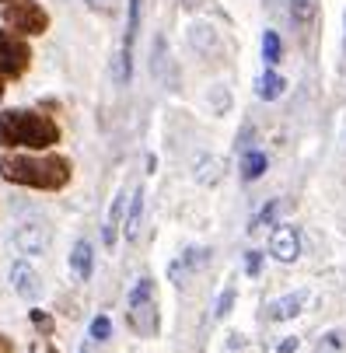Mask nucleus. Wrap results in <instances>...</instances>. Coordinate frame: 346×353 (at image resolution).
<instances>
[{"label": "nucleus", "mask_w": 346, "mask_h": 353, "mask_svg": "<svg viewBox=\"0 0 346 353\" xmlns=\"http://www.w3.org/2000/svg\"><path fill=\"white\" fill-rule=\"evenodd\" d=\"M200 182H217V175H221V161L217 158H200Z\"/></svg>", "instance_id": "6ab92c4d"}, {"label": "nucleus", "mask_w": 346, "mask_h": 353, "mask_svg": "<svg viewBox=\"0 0 346 353\" xmlns=\"http://www.w3.org/2000/svg\"><path fill=\"white\" fill-rule=\"evenodd\" d=\"M123 207H126V192H119L112 199V210H109V224H105V245H116V228L123 221Z\"/></svg>", "instance_id": "f3484780"}, {"label": "nucleus", "mask_w": 346, "mask_h": 353, "mask_svg": "<svg viewBox=\"0 0 346 353\" xmlns=\"http://www.w3.org/2000/svg\"><path fill=\"white\" fill-rule=\"evenodd\" d=\"M57 140H60V126L42 112H25V109L0 112V143L4 147L42 150V147H53Z\"/></svg>", "instance_id": "f03ea898"}, {"label": "nucleus", "mask_w": 346, "mask_h": 353, "mask_svg": "<svg viewBox=\"0 0 346 353\" xmlns=\"http://www.w3.org/2000/svg\"><path fill=\"white\" fill-rule=\"evenodd\" d=\"M4 25L11 32H18V35H42L49 28V18L35 0H14V4L4 11Z\"/></svg>", "instance_id": "20e7f679"}, {"label": "nucleus", "mask_w": 346, "mask_h": 353, "mask_svg": "<svg viewBox=\"0 0 346 353\" xmlns=\"http://www.w3.org/2000/svg\"><path fill=\"white\" fill-rule=\"evenodd\" d=\"M245 270L256 276V273L263 270V252H249V256H245Z\"/></svg>", "instance_id": "b1692460"}, {"label": "nucleus", "mask_w": 346, "mask_h": 353, "mask_svg": "<svg viewBox=\"0 0 346 353\" xmlns=\"http://www.w3.org/2000/svg\"><path fill=\"white\" fill-rule=\"evenodd\" d=\"M283 88H287V81L276 74V70H266L263 77H259V98H266V102H273V98H280L283 94Z\"/></svg>", "instance_id": "4468645a"}, {"label": "nucleus", "mask_w": 346, "mask_h": 353, "mask_svg": "<svg viewBox=\"0 0 346 353\" xmlns=\"http://www.w3.org/2000/svg\"><path fill=\"white\" fill-rule=\"evenodd\" d=\"M130 325L140 336H158V297H154V280L140 276L136 287L130 290Z\"/></svg>", "instance_id": "7ed1b4c3"}, {"label": "nucleus", "mask_w": 346, "mask_h": 353, "mask_svg": "<svg viewBox=\"0 0 346 353\" xmlns=\"http://www.w3.org/2000/svg\"><path fill=\"white\" fill-rule=\"evenodd\" d=\"M263 172H266V154H263V150H249V154L241 158V175H245V182H256Z\"/></svg>", "instance_id": "dca6fc26"}, {"label": "nucleus", "mask_w": 346, "mask_h": 353, "mask_svg": "<svg viewBox=\"0 0 346 353\" xmlns=\"http://www.w3.org/2000/svg\"><path fill=\"white\" fill-rule=\"evenodd\" d=\"M269 252H273V259L280 263H294L301 256V238H298V228H290V224H276L273 234H269Z\"/></svg>", "instance_id": "0eeeda50"}, {"label": "nucleus", "mask_w": 346, "mask_h": 353, "mask_svg": "<svg viewBox=\"0 0 346 353\" xmlns=\"http://www.w3.org/2000/svg\"><path fill=\"white\" fill-rule=\"evenodd\" d=\"M0 353H11V339L8 336H0Z\"/></svg>", "instance_id": "bb28decb"}, {"label": "nucleus", "mask_w": 346, "mask_h": 353, "mask_svg": "<svg viewBox=\"0 0 346 353\" xmlns=\"http://www.w3.org/2000/svg\"><path fill=\"white\" fill-rule=\"evenodd\" d=\"M280 53H283L280 35H276V32H266V35H263V60L273 67V63H280Z\"/></svg>", "instance_id": "a211bd4d"}, {"label": "nucleus", "mask_w": 346, "mask_h": 353, "mask_svg": "<svg viewBox=\"0 0 346 353\" xmlns=\"http://www.w3.org/2000/svg\"><path fill=\"white\" fill-rule=\"evenodd\" d=\"M305 301H308V290H294V294H287V297H276L273 305H269V319H273V322H287V319H294V315H301Z\"/></svg>", "instance_id": "1a4fd4ad"}, {"label": "nucleus", "mask_w": 346, "mask_h": 353, "mask_svg": "<svg viewBox=\"0 0 346 353\" xmlns=\"http://www.w3.org/2000/svg\"><path fill=\"white\" fill-rule=\"evenodd\" d=\"M315 353H343V332H325Z\"/></svg>", "instance_id": "aec40b11"}, {"label": "nucleus", "mask_w": 346, "mask_h": 353, "mask_svg": "<svg viewBox=\"0 0 346 353\" xmlns=\"http://www.w3.org/2000/svg\"><path fill=\"white\" fill-rule=\"evenodd\" d=\"M109 332H112V322H109L105 315H98V319L91 322V339L102 343V339H109Z\"/></svg>", "instance_id": "4be33fe9"}, {"label": "nucleus", "mask_w": 346, "mask_h": 353, "mask_svg": "<svg viewBox=\"0 0 346 353\" xmlns=\"http://www.w3.org/2000/svg\"><path fill=\"white\" fill-rule=\"evenodd\" d=\"M298 350V339H287V343H280V353H294Z\"/></svg>", "instance_id": "a878e982"}, {"label": "nucleus", "mask_w": 346, "mask_h": 353, "mask_svg": "<svg viewBox=\"0 0 346 353\" xmlns=\"http://www.w3.org/2000/svg\"><path fill=\"white\" fill-rule=\"evenodd\" d=\"M207 259H210V252H207V248H189V252H182V259H175V263H172V270H168V273H172V280H175V283H185V276H189L192 270H200Z\"/></svg>", "instance_id": "9d476101"}, {"label": "nucleus", "mask_w": 346, "mask_h": 353, "mask_svg": "<svg viewBox=\"0 0 346 353\" xmlns=\"http://www.w3.org/2000/svg\"><path fill=\"white\" fill-rule=\"evenodd\" d=\"M315 11H318V0H290V18L301 28H308L315 21Z\"/></svg>", "instance_id": "2eb2a0df"}, {"label": "nucleus", "mask_w": 346, "mask_h": 353, "mask_svg": "<svg viewBox=\"0 0 346 353\" xmlns=\"http://www.w3.org/2000/svg\"><path fill=\"white\" fill-rule=\"evenodd\" d=\"M14 248L25 252V256H42L49 248V224L45 221H25L14 231Z\"/></svg>", "instance_id": "423d86ee"}, {"label": "nucleus", "mask_w": 346, "mask_h": 353, "mask_svg": "<svg viewBox=\"0 0 346 353\" xmlns=\"http://www.w3.org/2000/svg\"><path fill=\"white\" fill-rule=\"evenodd\" d=\"M231 301H234V290L227 287V290L221 294V301H217V319H224V315L231 312Z\"/></svg>", "instance_id": "5701e85b"}, {"label": "nucleus", "mask_w": 346, "mask_h": 353, "mask_svg": "<svg viewBox=\"0 0 346 353\" xmlns=\"http://www.w3.org/2000/svg\"><path fill=\"white\" fill-rule=\"evenodd\" d=\"M14 287H18V294L25 301H35L39 297V276H35V270L28 263H18L14 266Z\"/></svg>", "instance_id": "9b49d317"}, {"label": "nucleus", "mask_w": 346, "mask_h": 353, "mask_svg": "<svg viewBox=\"0 0 346 353\" xmlns=\"http://www.w3.org/2000/svg\"><path fill=\"white\" fill-rule=\"evenodd\" d=\"M28 46L11 32V28H0V81L4 77H21L28 70Z\"/></svg>", "instance_id": "39448f33"}, {"label": "nucleus", "mask_w": 346, "mask_h": 353, "mask_svg": "<svg viewBox=\"0 0 346 353\" xmlns=\"http://www.w3.org/2000/svg\"><path fill=\"white\" fill-rule=\"evenodd\" d=\"M91 259H94V252L88 241H77L74 252H70V270H74V280H88L91 276Z\"/></svg>", "instance_id": "f8f14e48"}, {"label": "nucleus", "mask_w": 346, "mask_h": 353, "mask_svg": "<svg viewBox=\"0 0 346 353\" xmlns=\"http://www.w3.org/2000/svg\"><path fill=\"white\" fill-rule=\"evenodd\" d=\"M343 49H346V42H343Z\"/></svg>", "instance_id": "c85d7f7f"}, {"label": "nucleus", "mask_w": 346, "mask_h": 353, "mask_svg": "<svg viewBox=\"0 0 346 353\" xmlns=\"http://www.w3.org/2000/svg\"><path fill=\"white\" fill-rule=\"evenodd\" d=\"M140 217H143V189L130 192V214H126V241L140 238Z\"/></svg>", "instance_id": "ddd939ff"}, {"label": "nucleus", "mask_w": 346, "mask_h": 353, "mask_svg": "<svg viewBox=\"0 0 346 353\" xmlns=\"http://www.w3.org/2000/svg\"><path fill=\"white\" fill-rule=\"evenodd\" d=\"M196 4H200V0H185V8H196Z\"/></svg>", "instance_id": "cd10ccee"}, {"label": "nucleus", "mask_w": 346, "mask_h": 353, "mask_svg": "<svg viewBox=\"0 0 346 353\" xmlns=\"http://www.w3.org/2000/svg\"><path fill=\"white\" fill-rule=\"evenodd\" d=\"M112 4H116V0H88V8H91V11H102V14H109Z\"/></svg>", "instance_id": "393cba45"}, {"label": "nucleus", "mask_w": 346, "mask_h": 353, "mask_svg": "<svg viewBox=\"0 0 346 353\" xmlns=\"http://www.w3.org/2000/svg\"><path fill=\"white\" fill-rule=\"evenodd\" d=\"M0 175L18 185L35 189H63L70 182V161L67 158H28V154H8L0 158Z\"/></svg>", "instance_id": "f257e3e1"}, {"label": "nucleus", "mask_w": 346, "mask_h": 353, "mask_svg": "<svg viewBox=\"0 0 346 353\" xmlns=\"http://www.w3.org/2000/svg\"><path fill=\"white\" fill-rule=\"evenodd\" d=\"M136 25H140V0H130L126 39H123V53H119V84H126V81H130V70H133V39H136Z\"/></svg>", "instance_id": "6e6552de"}, {"label": "nucleus", "mask_w": 346, "mask_h": 353, "mask_svg": "<svg viewBox=\"0 0 346 353\" xmlns=\"http://www.w3.org/2000/svg\"><path fill=\"white\" fill-rule=\"evenodd\" d=\"M276 214H280V203H269V207H263V210H259V217L252 221V231H259V228L273 224V221H276Z\"/></svg>", "instance_id": "412c9836"}]
</instances>
